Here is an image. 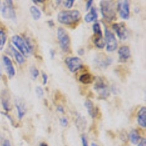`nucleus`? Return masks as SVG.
I'll return each mask as SVG.
<instances>
[{
  "instance_id": "1",
  "label": "nucleus",
  "mask_w": 146,
  "mask_h": 146,
  "mask_svg": "<svg viewBox=\"0 0 146 146\" xmlns=\"http://www.w3.org/2000/svg\"><path fill=\"white\" fill-rule=\"evenodd\" d=\"M80 13L77 10H63L58 14L57 20L58 23L64 25H72L80 20Z\"/></svg>"
},
{
  "instance_id": "2",
  "label": "nucleus",
  "mask_w": 146,
  "mask_h": 146,
  "mask_svg": "<svg viewBox=\"0 0 146 146\" xmlns=\"http://www.w3.org/2000/svg\"><path fill=\"white\" fill-rule=\"evenodd\" d=\"M100 10L104 19L108 21H112L115 18V5L112 1H106V0L101 1Z\"/></svg>"
},
{
  "instance_id": "3",
  "label": "nucleus",
  "mask_w": 146,
  "mask_h": 146,
  "mask_svg": "<svg viewBox=\"0 0 146 146\" xmlns=\"http://www.w3.org/2000/svg\"><path fill=\"white\" fill-rule=\"evenodd\" d=\"M0 12L2 13V17L5 19H15V11L13 1H0Z\"/></svg>"
},
{
  "instance_id": "4",
  "label": "nucleus",
  "mask_w": 146,
  "mask_h": 146,
  "mask_svg": "<svg viewBox=\"0 0 146 146\" xmlns=\"http://www.w3.org/2000/svg\"><path fill=\"white\" fill-rule=\"evenodd\" d=\"M59 46L64 53H69L70 50V39L69 35L63 27H58L57 29Z\"/></svg>"
},
{
  "instance_id": "5",
  "label": "nucleus",
  "mask_w": 146,
  "mask_h": 146,
  "mask_svg": "<svg viewBox=\"0 0 146 146\" xmlns=\"http://www.w3.org/2000/svg\"><path fill=\"white\" fill-rule=\"evenodd\" d=\"M12 43L18 48L19 52L24 56H29L32 53L27 45L26 40L22 38L19 35H14L12 36Z\"/></svg>"
},
{
  "instance_id": "6",
  "label": "nucleus",
  "mask_w": 146,
  "mask_h": 146,
  "mask_svg": "<svg viewBox=\"0 0 146 146\" xmlns=\"http://www.w3.org/2000/svg\"><path fill=\"white\" fill-rule=\"evenodd\" d=\"M105 44L106 45L107 51L108 52H113L116 50L118 47V42H117L116 38L114 34L112 33L109 29L105 26Z\"/></svg>"
},
{
  "instance_id": "7",
  "label": "nucleus",
  "mask_w": 146,
  "mask_h": 146,
  "mask_svg": "<svg viewBox=\"0 0 146 146\" xmlns=\"http://www.w3.org/2000/svg\"><path fill=\"white\" fill-rule=\"evenodd\" d=\"M93 32H94V43L96 48L102 49L105 48V40L103 38L102 31L101 27L99 23H94L93 25Z\"/></svg>"
},
{
  "instance_id": "8",
  "label": "nucleus",
  "mask_w": 146,
  "mask_h": 146,
  "mask_svg": "<svg viewBox=\"0 0 146 146\" xmlns=\"http://www.w3.org/2000/svg\"><path fill=\"white\" fill-rule=\"evenodd\" d=\"M94 88L96 91V93L98 94V95L102 99H105L110 96V90L105 80H102V78H99L96 80Z\"/></svg>"
},
{
  "instance_id": "9",
  "label": "nucleus",
  "mask_w": 146,
  "mask_h": 146,
  "mask_svg": "<svg viewBox=\"0 0 146 146\" xmlns=\"http://www.w3.org/2000/svg\"><path fill=\"white\" fill-rule=\"evenodd\" d=\"M65 64L71 72L75 73L83 66V62L79 57H67L65 58Z\"/></svg>"
},
{
  "instance_id": "10",
  "label": "nucleus",
  "mask_w": 146,
  "mask_h": 146,
  "mask_svg": "<svg viewBox=\"0 0 146 146\" xmlns=\"http://www.w3.org/2000/svg\"><path fill=\"white\" fill-rule=\"evenodd\" d=\"M121 18L123 20H128L130 17V7L129 2L127 0H123L118 2L117 7Z\"/></svg>"
},
{
  "instance_id": "11",
  "label": "nucleus",
  "mask_w": 146,
  "mask_h": 146,
  "mask_svg": "<svg viewBox=\"0 0 146 146\" xmlns=\"http://www.w3.org/2000/svg\"><path fill=\"white\" fill-rule=\"evenodd\" d=\"M112 28L116 33L117 36H118L120 40H125L127 39L128 36H129V32L126 29V24L123 22L114 23L112 26Z\"/></svg>"
},
{
  "instance_id": "12",
  "label": "nucleus",
  "mask_w": 146,
  "mask_h": 146,
  "mask_svg": "<svg viewBox=\"0 0 146 146\" xmlns=\"http://www.w3.org/2000/svg\"><path fill=\"white\" fill-rule=\"evenodd\" d=\"M95 63L100 68H106L113 63V58L108 56H105V55L99 56L96 58Z\"/></svg>"
},
{
  "instance_id": "13",
  "label": "nucleus",
  "mask_w": 146,
  "mask_h": 146,
  "mask_svg": "<svg viewBox=\"0 0 146 146\" xmlns=\"http://www.w3.org/2000/svg\"><path fill=\"white\" fill-rule=\"evenodd\" d=\"M118 58L120 62L125 63L128 61V59L131 57V52L129 48L126 45L121 46L118 50Z\"/></svg>"
},
{
  "instance_id": "14",
  "label": "nucleus",
  "mask_w": 146,
  "mask_h": 146,
  "mask_svg": "<svg viewBox=\"0 0 146 146\" xmlns=\"http://www.w3.org/2000/svg\"><path fill=\"white\" fill-rule=\"evenodd\" d=\"M15 108H16L17 112H18V118L19 120H21L24 117L27 113V107H26L24 102L22 101L21 99H16L15 100Z\"/></svg>"
},
{
  "instance_id": "15",
  "label": "nucleus",
  "mask_w": 146,
  "mask_h": 146,
  "mask_svg": "<svg viewBox=\"0 0 146 146\" xmlns=\"http://www.w3.org/2000/svg\"><path fill=\"white\" fill-rule=\"evenodd\" d=\"M2 61H3L4 65L5 66V70L7 72V75L10 78H13L15 75V70L14 68L13 64L12 63L11 60L7 57V56H2Z\"/></svg>"
},
{
  "instance_id": "16",
  "label": "nucleus",
  "mask_w": 146,
  "mask_h": 146,
  "mask_svg": "<svg viewBox=\"0 0 146 146\" xmlns=\"http://www.w3.org/2000/svg\"><path fill=\"white\" fill-rule=\"evenodd\" d=\"M137 123L141 127H146V108L142 107L137 113Z\"/></svg>"
},
{
  "instance_id": "17",
  "label": "nucleus",
  "mask_w": 146,
  "mask_h": 146,
  "mask_svg": "<svg viewBox=\"0 0 146 146\" xmlns=\"http://www.w3.org/2000/svg\"><path fill=\"white\" fill-rule=\"evenodd\" d=\"M84 106L86 108L87 111H88V114L91 115L92 118H95L97 115V108L94 107L93 102L89 100H87L86 101H85Z\"/></svg>"
},
{
  "instance_id": "18",
  "label": "nucleus",
  "mask_w": 146,
  "mask_h": 146,
  "mask_svg": "<svg viewBox=\"0 0 146 146\" xmlns=\"http://www.w3.org/2000/svg\"><path fill=\"white\" fill-rule=\"evenodd\" d=\"M97 18H98V15H97L96 10L95 9V7H91V10L89 13H88L85 15L84 20L86 23H91V22L97 20Z\"/></svg>"
},
{
  "instance_id": "19",
  "label": "nucleus",
  "mask_w": 146,
  "mask_h": 146,
  "mask_svg": "<svg viewBox=\"0 0 146 146\" xmlns=\"http://www.w3.org/2000/svg\"><path fill=\"white\" fill-rule=\"evenodd\" d=\"M10 50H11L12 53L13 55L14 58L16 60V62H18V64L21 65L25 63V58H24L23 56L20 53V52L18 51V50L13 46H10Z\"/></svg>"
},
{
  "instance_id": "20",
  "label": "nucleus",
  "mask_w": 146,
  "mask_h": 146,
  "mask_svg": "<svg viewBox=\"0 0 146 146\" xmlns=\"http://www.w3.org/2000/svg\"><path fill=\"white\" fill-rule=\"evenodd\" d=\"M94 80L93 76L90 74V73H85V74H83L80 76L79 78V80L80 82H81L83 84H90V83H92Z\"/></svg>"
},
{
  "instance_id": "21",
  "label": "nucleus",
  "mask_w": 146,
  "mask_h": 146,
  "mask_svg": "<svg viewBox=\"0 0 146 146\" xmlns=\"http://www.w3.org/2000/svg\"><path fill=\"white\" fill-rule=\"evenodd\" d=\"M29 10L30 13H31V15H32V18L35 21H38L41 18V12H40V10L36 6H32V7H30Z\"/></svg>"
},
{
  "instance_id": "22",
  "label": "nucleus",
  "mask_w": 146,
  "mask_h": 146,
  "mask_svg": "<svg viewBox=\"0 0 146 146\" xmlns=\"http://www.w3.org/2000/svg\"><path fill=\"white\" fill-rule=\"evenodd\" d=\"M129 138L130 142L132 144H137L139 142V139H140V136H139L138 131L137 130L134 129L131 131V132L129 133Z\"/></svg>"
},
{
  "instance_id": "23",
  "label": "nucleus",
  "mask_w": 146,
  "mask_h": 146,
  "mask_svg": "<svg viewBox=\"0 0 146 146\" xmlns=\"http://www.w3.org/2000/svg\"><path fill=\"white\" fill-rule=\"evenodd\" d=\"M6 41H7V35L4 30L0 29V51L3 50Z\"/></svg>"
},
{
  "instance_id": "24",
  "label": "nucleus",
  "mask_w": 146,
  "mask_h": 146,
  "mask_svg": "<svg viewBox=\"0 0 146 146\" xmlns=\"http://www.w3.org/2000/svg\"><path fill=\"white\" fill-rule=\"evenodd\" d=\"M76 125L78 126H86V118L84 117H83L82 115H80V114L78 115V117H77L76 119Z\"/></svg>"
},
{
  "instance_id": "25",
  "label": "nucleus",
  "mask_w": 146,
  "mask_h": 146,
  "mask_svg": "<svg viewBox=\"0 0 146 146\" xmlns=\"http://www.w3.org/2000/svg\"><path fill=\"white\" fill-rule=\"evenodd\" d=\"M30 73H31V75H32V78L33 80L36 79V78L39 76V74H40V72L36 67L35 66H32L31 69H30Z\"/></svg>"
},
{
  "instance_id": "26",
  "label": "nucleus",
  "mask_w": 146,
  "mask_h": 146,
  "mask_svg": "<svg viewBox=\"0 0 146 146\" xmlns=\"http://www.w3.org/2000/svg\"><path fill=\"white\" fill-rule=\"evenodd\" d=\"M35 93L37 97L39 98H42L44 95V91L41 86H36L35 88Z\"/></svg>"
},
{
  "instance_id": "27",
  "label": "nucleus",
  "mask_w": 146,
  "mask_h": 146,
  "mask_svg": "<svg viewBox=\"0 0 146 146\" xmlns=\"http://www.w3.org/2000/svg\"><path fill=\"white\" fill-rule=\"evenodd\" d=\"M2 105L3 108L6 110V111H9L10 110V105H9V101L7 99H3V100H2Z\"/></svg>"
},
{
  "instance_id": "28",
  "label": "nucleus",
  "mask_w": 146,
  "mask_h": 146,
  "mask_svg": "<svg viewBox=\"0 0 146 146\" xmlns=\"http://www.w3.org/2000/svg\"><path fill=\"white\" fill-rule=\"evenodd\" d=\"M74 2H75L74 0H67V1H65L64 5L65 7H66L67 9H71L74 5Z\"/></svg>"
},
{
  "instance_id": "29",
  "label": "nucleus",
  "mask_w": 146,
  "mask_h": 146,
  "mask_svg": "<svg viewBox=\"0 0 146 146\" xmlns=\"http://www.w3.org/2000/svg\"><path fill=\"white\" fill-rule=\"evenodd\" d=\"M60 124L62 125V126H64V127L67 126V124H68V120H67V118H65V117L60 118Z\"/></svg>"
},
{
  "instance_id": "30",
  "label": "nucleus",
  "mask_w": 146,
  "mask_h": 146,
  "mask_svg": "<svg viewBox=\"0 0 146 146\" xmlns=\"http://www.w3.org/2000/svg\"><path fill=\"white\" fill-rule=\"evenodd\" d=\"M42 83H43V85H46L48 83V76L47 75L46 73L42 72Z\"/></svg>"
},
{
  "instance_id": "31",
  "label": "nucleus",
  "mask_w": 146,
  "mask_h": 146,
  "mask_svg": "<svg viewBox=\"0 0 146 146\" xmlns=\"http://www.w3.org/2000/svg\"><path fill=\"white\" fill-rule=\"evenodd\" d=\"M81 141H82V144H83V146H88V142H87V139L85 135H82Z\"/></svg>"
},
{
  "instance_id": "32",
  "label": "nucleus",
  "mask_w": 146,
  "mask_h": 146,
  "mask_svg": "<svg viewBox=\"0 0 146 146\" xmlns=\"http://www.w3.org/2000/svg\"><path fill=\"white\" fill-rule=\"evenodd\" d=\"M138 146H146L145 138H140V142L138 144Z\"/></svg>"
},
{
  "instance_id": "33",
  "label": "nucleus",
  "mask_w": 146,
  "mask_h": 146,
  "mask_svg": "<svg viewBox=\"0 0 146 146\" xmlns=\"http://www.w3.org/2000/svg\"><path fill=\"white\" fill-rule=\"evenodd\" d=\"M92 3H93V0H89V1H88L86 3V10H89L90 8L91 7V5H92Z\"/></svg>"
},
{
  "instance_id": "34",
  "label": "nucleus",
  "mask_w": 146,
  "mask_h": 146,
  "mask_svg": "<svg viewBox=\"0 0 146 146\" xmlns=\"http://www.w3.org/2000/svg\"><path fill=\"white\" fill-rule=\"evenodd\" d=\"M56 110L58 112H59V113H64V108L62 106V105H58V106H57L56 107Z\"/></svg>"
},
{
  "instance_id": "35",
  "label": "nucleus",
  "mask_w": 146,
  "mask_h": 146,
  "mask_svg": "<svg viewBox=\"0 0 146 146\" xmlns=\"http://www.w3.org/2000/svg\"><path fill=\"white\" fill-rule=\"evenodd\" d=\"M2 146H11L10 140L9 139H5L3 143H2Z\"/></svg>"
},
{
  "instance_id": "36",
  "label": "nucleus",
  "mask_w": 146,
  "mask_h": 146,
  "mask_svg": "<svg viewBox=\"0 0 146 146\" xmlns=\"http://www.w3.org/2000/svg\"><path fill=\"white\" fill-rule=\"evenodd\" d=\"M49 53H50V56L51 57V58H53L55 57V56H56V52L53 49H50V51H49Z\"/></svg>"
},
{
  "instance_id": "37",
  "label": "nucleus",
  "mask_w": 146,
  "mask_h": 146,
  "mask_svg": "<svg viewBox=\"0 0 146 146\" xmlns=\"http://www.w3.org/2000/svg\"><path fill=\"white\" fill-rule=\"evenodd\" d=\"M78 54L80 55V56H83V54H84V50L83 49H79L78 51Z\"/></svg>"
},
{
  "instance_id": "38",
  "label": "nucleus",
  "mask_w": 146,
  "mask_h": 146,
  "mask_svg": "<svg viewBox=\"0 0 146 146\" xmlns=\"http://www.w3.org/2000/svg\"><path fill=\"white\" fill-rule=\"evenodd\" d=\"M48 24H49V26H50V27H53V26H54V23H53V21L52 20L48 21Z\"/></svg>"
},
{
  "instance_id": "39",
  "label": "nucleus",
  "mask_w": 146,
  "mask_h": 146,
  "mask_svg": "<svg viewBox=\"0 0 146 146\" xmlns=\"http://www.w3.org/2000/svg\"><path fill=\"white\" fill-rule=\"evenodd\" d=\"M32 2H34V3H35V4H37V3H43L44 1H40V0H39V1H36V0H33V1H32Z\"/></svg>"
},
{
  "instance_id": "40",
  "label": "nucleus",
  "mask_w": 146,
  "mask_h": 146,
  "mask_svg": "<svg viewBox=\"0 0 146 146\" xmlns=\"http://www.w3.org/2000/svg\"><path fill=\"white\" fill-rule=\"evenodd\" d=\"M40 146H48V145H47L45 143H42L40 145Z\"/></svg>"
},
{
  "instance_id": "41",
  "label": "nucleus",
  "mask_w": 146,
  "mask_h": 146,
  "mask_svg": "<svg viewBox=\"0 0 146 146\" xmlns=\"http://www.w3.org/2000/svg\"><path fill=\"white\" fill-rule=\"evenodd\" d=\"M2 67H1V65H0V79L2 78Z\"/></svg>"
},
{
  "instance_id": "42",
  "label": "nucleus",
  "mask_w": 146,
  "mask_h": 146,
  "mask_svg": "<svg viewBox=\"0 0 146 146\" xmlns=\"http://www.w3.org/2000/svg\"><path fill=\"white\" fill-rule=\"evenodd\" d=\"M91 146H98V145H97L96 144H95V143H92V144H91Z\"/></svg>"
}]
</instances>
